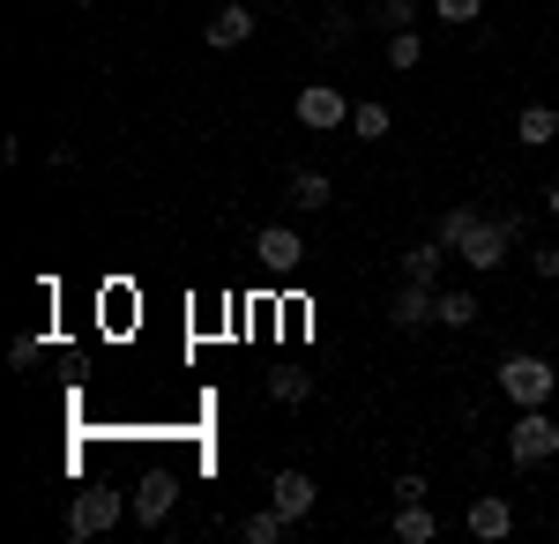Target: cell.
I'll use <instances>...</instances> for the list:
<instances>
[{
	"label": "cell",
	"mask_w": 559,
	"mask_h": 544,
	"mask_svg": "<svg viewBox=\"0 0 559 544\" xmlns=\"http://www.w3.org/2000/svg\"><path fill=\"white\" fill-rule=\"evenodd\" d=\"M432 15H440V23H455V31H471L477 15H485V0H432Z\"/></svg>",
	"instance_id": "obj_22"
},
{
	"label": "cell",
	"mask_w": 559,
	"mask_h": 544,
	"mask_svg": "<svg viewBox=\"0 0 559 544\" xmlns=\"http://www.w3.org/2000/svg\"><path fill=\"white\" fill-rule=\"evenodd\" d=\"M395 500H426V470H403L395 477Z\"/></svg>",
	"instance_id": "obj_27"
},
{
	"label": "cell",
	"mask_w": 559,
	"mask_h": 544,
	"mask_svg": "<svg viewBox=\"0 0 559 544\" xmlns=\"http://www.w3.org/2000/svg\"><path fill=\"white\" fill-rule=\"evenodd\" d=\"M329 202H336L329 172H313V165H299V172H292V210H329Z\"/></svg>",
	"instance_id": "obj_14"
},
{
	"label": "cell",
	"mask_w": 559,
	"mask_h": 544,
	"mask_svg": "<svg viewBox=\"0 0 559 544\" xmlns=\"http://www.w3.org/2000/svg\"><path fill=\"white\" fill-rule=\"evenodd\" d=\"M552 105H559V83H552Z\"/></svg>",
	"instance_id": "obj_30"
},
{
	"label": "cell",
	"mask_w": 559,
	"mask_h": 544,
	"mask_svg": "<svg viewBox=\"0 0 559 544\" xmlns=\"http://www.w3.org/2000/svg\"><path fill=\"white\" fill-rule=\"evenodd\" d=\"M321 45H329V52H336V45H350V15H344V8H329V23H321Z\"/></svg>",
	"instance_id": "obj_25"
},
{
	"label": "cell",
	"mask_w": 559,
	"mask_h": 544,
	"mask_svg": "<svg viewBox=\"0 0 559 544\" xmlns=\"http://www.w3.org/2000/svg\"><path fill=\"white\" fill-rule=\"evenodd\" d=\"M395 537L403 544H432L440 537V515H432L426 500H395Z\"/></svg>",
	"instance_id": "obj_12"
},
{
	"label": "cell",
	"mask_w": 559,
	"mask_h": 544,
	"mask_svg": "<svg viewBox=\"0 0 559 544\" xmlns=\"http://www.w3.org/2000/svg\"><path fill=\"white\" fill-rule=\"evenodd\" d=\"M552 358H537V351H515V358H500V395L515 403V411H537V403H552Z\"/></svg>",
	"instance_id": "obj_1"
},
{
	"label": "cell",
	"mask_w": 559,
	"mask_h": 544,
	"mask_svg": "<svg viewBox=\"0 0 559 544\" xmlns=\"http://www.w3.org/2000/svg\"><path fill=\"white\" fill-rule=\"evenodd\" d=\"M247 38H254V8H247V0H224V8L210 15V31H202L210 52H239Z\"/></svg>",
	"instance_id": "obj_6"
},
{
	"label": "cell",
	"mask_w": 559,
	"mask_h": 544,
	"mask_svg": "<svg viewBox=\"0 0 559 544\" xmlns=\"http://www.w3.org/2000/svg\"><path fill=\"white\" fill-rule=\"evenodd\" d=\"M432 321H440V329H471V321H477V298L471 292H440V298H432Z\"/></svg>",
	"instance_id": "obj_16"
},
{
	"label": "cell",
	"mask_w": 559,
	"mask_h": 544,
	"mask_svg": "<svg viewBox=\"0 0 559 544\" xmlns=\"http://www.w3.org/2000/svg\"><path fill=\"white\" fill-rule=\"evenodd\" d=\"M477 216H485V210H471V202H463V210H440V224H432V239H440V247L455 253V247H463V232H471Z\"/></svg>",
	"instance_id": "obj_20"
},
{
	"label": "cell",
	"mask_w": 559,
	"mask_h": 544,
	"mask_svg": "<svg viewBox=\"0 0 559 544\" xmlns=\"http://www.w3.org/2000/svg\"><path fill=\"white\" fill-rule=\"evenodd\" d=\"M292 113H299V127H313V134H329V127L350 120V105H344V90H336V83H306Z\"/></svg>",
	"instance_id": "obj_5"
},
{
	"label": "cell",
	"mask_w": 559,
	"mask_h": 544,
	"mask_svg": "<svg viewBox=\"0 0 559 544\" xmlns=\"http://www.w3.org/2000/svg\"><path fill=\"white\" fill-rule=\"evenodd\" d=\"M269 500L284 507L292 522H306V515H313V500H321V485H313L306 470H276V485H269Z\"/></svg>",
	"instance_id": "obj_10"
},
{
	"label": "cell",
	"mask_w": 559,
	"mask_h": 544,
	"mask_svg": "<svg viewBox=\"0 0 559 544\" xmlns=\"http://www.w3.org/2000/svg\"><path fill=\"white\" fill-rule=\"evenodd\" d=\"M515 239H522V216H477L455 253H463V269H500Z\"/></svg>",
	"instance_id": "obj_2"
},
{
	"label": "cell",
	"mask_w": 559,
	"mask_h": 544,
	"mask_svg": "<svg viewBox=\"0 0 559 544\" xmlns=\"http://www.w3.org/2000/svg\"><path fill=\"white\" fill-rule=\"evenodd\" d=\"M559 456V418L537 403V411H515V433H508V462L530 470V462H552Z\"/></svg>",
	"instance_id": "obj_3"
},
{
	"label": "cell",
	"mask_w": 559,
	"mask_h": 544,
	"mask_svg": "<svg viewBox=\"0 0 559 544\" xmlns=\"http://www.w3.org/2000/svg\"><path fill=\"white\" fill-rule=\"evenodd\" d=\"M350 134H358V142H381L388 134V105H350Z\"/></svg>",
	"instance_id": "obj_21"
},
{
	"label": "cell",
	"mask_w": 559,
	"mask_h": 544,
	"mask_svg": "<svg viewBox=\"0 0 559 544\" xmlns=\"http://www.w3.org/2000/svg\"><path fill=\"white\" fill-rule=\"evenodd\" d=\"M373 15H381L388 31H411V23H418V0H381Z\"/></svg>",
	"instance_id": "obj_24"
},
{
	"label": "cell",
	"mask_w": 559,
	"mask_h": 544,
	"mask_svg": "<svg viewBox=\"0 0 559 544\" xmlns=\"http://www.w3.org/2000/svg\"><path fill=\"white\" fill-rule=\"evenodd\" d=\"M432 284H411V276H403V292L388 298V321H395V329H432Z\"/></svg>",
	"instance_id": "obj_9"
},
{
	"label": "cell",
	"mask_w": 559,
	"mask_h": 544,
	"mask_svg": "<svg viewBox=\"0 0 559 544\" xmlns=\"http://www.w3.org/2000/svg\"><path fill=\"white\" fill-rule=\"evenodd\" d=\"M254 253H261V269H299V261H306V239L292 232V224H261V232H254Z\"/></svg>",
	"instance_id": "obj_8"
},
{
	"label": "cell",
	"mask_w": 559,
	"mask_h": 544,
	"mask_svg": "<svg viewBox=\"0 0 559 544\" xmlns=\"http://www.w3.org/2000/svg\"><path fill=\"white\" fill-rule=\"evenodd\" d=\"M239 537H247V544H284V537H292V515L269 500L261 515H247V522H239Z\"/></svg>",
	"instance_id": "obj_15"
},
{
	"label": "cell",
	"mask_w": 559,
	"mask_h": 544,
	"mask_svg": "<svg viewBox=\"0 0 559 544\" xmlns=\"http://www.w3.org/2000/svg\"><path fill=\"white\" fill-rule=\"evenodd\" d=\"M463 522H471L477 544H500L508 530H515V507L500 500V493H485V500H471V515H463Z\"/></svg>",
	"instance_id": "obj_11"
},
{
	"label": "cell",
	"mask_w": 559,
	"mask_h": 544,
	"mask_svg": "<svg viewBox=\"0 0 559 544\" xmlns=\"http://www.w3.org/2000/svg\"><path fill=\"white\" fill-rule=\"evenodd\" d=\"M530 269H537L545 284H559V239H552V247H537V253H530Z\"/></svg>",
	"instance_id": "obj_26"
},
{
	"label": "cell",
	"mask_w": 559,
	"mask_h": 544,
	"mask_svg": "<svg viewBox=\"0 0 559 544\" xmlns=\"http://www.w3.org/2000/svg\"><path fill=\"white\" fill-rule=\"evenodd\" d=\"M173 500H179V485L165 477V470H150V477L134 485V522H142V530H165V515H173Z\"/></svg>",
	"instance_id": "obj_7"
},
{
	"label": "cell",
	"mask_w": 559,
	"mask_h": 544,
	"mask_svg": "<svg viewBox=\"0 0 559 544\" xmlns=\"http://www.w3.org/2000/svg\"><path fill=\"white\" fill-rule=\"evenodd\" d=\"M440 261H448V247H440V239H426V247L403 253V276H411V284H432V276H440Z\"/></svg>",
	"instance_id": "obj_18"
},
{
	"label": "cell",
	"mask_w": 559,
	"mask_h": 544,
	"mask_svg": "<svg viewBox=\"0 0 559 544\" xmlns=\"http://www.w3.org/2000/svg\"><path fill=\"white\" fill-rule=\"evenodd\" d=\"M515 134L530 142V150H552V142H559V105H522Z\"/></svg>",
	"instance_id": "obj_13"
},
{
	"label": "cell",
	"mask_w": 559,
	"mask_h": 544,
	"mask_svg": "<svg viewBox=\"0 0 559 544\" xmlns=\"http://www.w3.org/2000/svg\"><path fill=\"white\" fill-rule=\"evenodd\" d=\"M38 358H45V335H15V343H8V366H15V374H31Z\"/></svg>",
	"instance_id": "obj_23"
},
{
	"label": "cell",
	"mask_w": 559,
	"mask_h": 544,
	"mask_svg": "<svg viewBox=\"0 0 559 544\" xmlns=\"http://www.w3.org/2000/svg\"><path fill=\"white\" fill-rule=\"evenodd\" d=\"M269 395H276V403H284V411H299L306 395H313V374H306V366H284V374L269 380Z\"/></svg>",
	"instance_id": "obj_17"
},
{
	"label": "cell",
	"mask_w": 559,
	"mask_h": 544,
	"mask_svg": "<svg viewBox=\"0 0 559 544\" xmlns=\"http://www.w3.org/2000/svg\"><path fill=\"white\" fill-rule=\"evenodd\" d=\"M75 8H97V0H75Z\"/></svg>",
	"instance_id": "obj_29"
},
{
	"label": "cell",
	"mask_w": 559,
	"mask_h": 544,
	"mask_svg": "<svg viewBox=\"0 0 559 544\" xmlns=\"http://www.w3.org/2000/svg\"><path fill=\"white\" fill-rule=\"evenodd\" d=\"M418 60H426V38H418V31H388V68H395V75H411Z\"/></svg>",
	"instance_id": "obj_19"
},
{
	"label": "cell",
	"mask_w": 559,
	"mask_h": 544,
	"mask_svg": "<svg viewBox=\"0 0 559 544\" xmlns=\"http://www.w3.org/2000/svg\"><path fill=\"white\" fill-rule=\"evenodd\" d=\"M545 210H552V224H559V187H552V202H545Z\"/></svg>",
	"instance_id": "obj_28"
},
{
	"label": "cell",
	"mask_w": 559,
	"mask_h": 544,
	"mask_svg": "<svg viewBox=\"0 0 559 544\" xmlns=\"http://www.w3.org/2000/svg\"><path fill=\"white\" fill-rule=\"evenodd\" d=\"M120 515H134V500H120V493L105 485V493H83V500L68 507V515H60V530H68V544H90V537H105Z\"/></svg>",
	"instance_id": "obj_4"
}]
</instances>
